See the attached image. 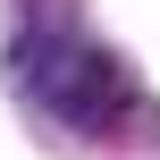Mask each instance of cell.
Here are the masks:
<instances>
[{"label":"cell","instance_id":"cell-1","mask_svg":"<svg viewBox=\"0 0 160 160\" xmlns=\"http://www.w3.org/2000/svg\"><path fill=\"white\" fill-rule=\"evenodd\" d=\"M17 76L34 84V101H42L51 118H68V127H84V135L118 127V110H127V76L101 59V42H84V34H68V25H25Z\"/></svg>","mask_w":160,"mask_h":160}]
</instances>
